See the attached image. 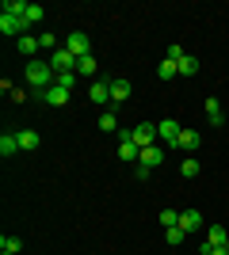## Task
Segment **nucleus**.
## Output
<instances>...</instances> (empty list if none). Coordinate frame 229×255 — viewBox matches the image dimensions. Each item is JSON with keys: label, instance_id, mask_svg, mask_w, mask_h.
<instances>
[{"label": "nucleus", "instance_id": "bb28decb", "mask_svg": "<svg viewBox=\"0 0 229 255\" xmlns=\"http://www.w3.org/2000/svg\"><path fill=\"white\" fill-rule=\"evenodd\" d=\"M184 236H187V233L180 229V225H172V229H164V240H168L172 248H176V244H184Z\"/></svg>", "mask_w": 229, "mask_h": 255}, {"label": "nucleus", "instance_id": "f3484780", "mask_svg": "<svg viewBox=\"0 0 229 255\" xmlns=\"http://www.w3.org/2000/svg\"><path fill=\"white\" fill-rule=\"evenodd\" d=\"M19 149L23 152H34V149H38V133H34V129H19Z\"/></svg>", "mask_w": 229, "mask_h": 255}, {"label": "nucleus", "instance_id": "f03ea898", "mask_svg": "<svg viewBox=\"0 0 229 255\" xmlns=\"http://www.w3.org/2000/svg\"><path fill=\"white\" fill-rule=\"evenodd\" d=\"M157 133H161V141L168 145V149H180V133H184V126H180L176 118H161Z\"/></svg>", "mask_w": 229, "mask_h": 255}, {"label": "nucleus", "instance_id": "4468645a", "mask_svg": "<svg viewBox=\"0 0 229 255\" xmlns=\"http://www.w3.org/2000/svg\"><path fill=\"white\" fill-rule=\"evenodd\" d=\"M15 46H19V53H27V57H31V61H34V53L42 50V42H38V38H34V34H23V38H19V42H15Z\"/></svg>", "mask_w": 229, "mask_h": 255}, {"label": "nucleus", "instance_id": "9d476101", "mask_svg": "<svg viewBox=\"0 0 229 255\" xmlns=\"http://www.w3.org/2000/svg\"><path fill=\"white\" fill-rule=\"evenodd\" d=\"M138 164H145V168H157V164H164L161 141H157V145H149V149H142V160H138Z\"/></svg>", "mask_w": 229, "mask_h": 255}, {"label": "nucleus", "instance_id": "f8f14e48", "mask_svg": "<svg viewBox=\"0 0 229 255\" xmlns=\"http://www.w3.org/2000/svg\"><path fill=\"white\" fill-rule=\"evenodd\" d=\"M199 225H203V213L199 210H184L180 213V229H184V233H195Z\"/></svg>", "mask_w": 229, "mask_h": 255}, {"label": "nucleus", "instance_id": "6e6552de", "mask_svg": "<svg viewBox=\"0 0 229 255\" xmlns=\"http://www.w3.org/2000/svg\"><path fill=\"white\" fill-rule=\"evenodd\" d=\"M88 96H92V103H111V80H92V88H88Z\"/></svg>", "mask_w": 229, "mask_h": 255}, {"label": "nucleus", "instance_id": "412c9836", "mask_svg": "<svg viewBox=\"0 0 229 255\" xmlns=\"http://www.w3.org/2000/svg\"><path fill=\"white\" fill-rule=\"evenodd\" d=\"M157 76H161V80H172V76H180V65L164 57V61H161V69H157Z\"/></svg>", "mask_w": 229, "mask_h": 255}, {"label": "nucleus", "instance_id": "20e7f679", "mask_svg": "<svg viewBox=\"0 0 229 255\" xmlns=\"http://www.w3.org/2000/svg\"><path fill=\"white\" fill-rule=\"evenodd\" d=\"M50 69H54V73H76V57L61 46V50L50 53Z\"/></svg>", "mask_w": 229, "mask_h": 255}, {"label": "nucleus", "instance_id": "2eb2a0df", "mask_svg": "<svg viewBox=\"0 0 229 255\" xmlns=\"http://www.w3.org/2000/svg\"><path fill=\"white\" fill-rule=\"evenodd\" d=\"M0 152H4V156H15V152H19V133H4V137H0Z\"/></svg>", "mask_w": 229, "mask_h": 255}, {"label": "nucleus", "instance_id": "f257e3e1", "mask_svg": "<svg viewBox=\"0 0 229 255\" xmlns=\"http://www.w3.org/2000/svg\"><path fill=\"white\" fill-rule=\"evenodd\" d=\"M23 76H27V84H31L38 96H42L46 88H54V80H57V73L50 69V61H27Z\"/></svg>", "mask_w": 229, "mask_h": 255}, {"label": "nucleus", "instance_id": "423d86ee", "mask_svg": "<svg viewBox=\"0 0 229 255\" xmlns=\"http://www.w3.org/2000/svg\"><path fill=\"white\" fill-rule=\"evenodd\" d=\"M0 31L8 34V38H11V34H19V38H23V34H27V23H23L19 15H4V11H0Z\"/></svg>", "mask_w": 229, "mask_h": 255}, {"label": "nucleus", "instance_id": "6ab92c4d", "mask_svg": "<svg viewBox=\"0 0 229 255\" xmlns=\"http://www.w3.org/2000/svg\"><path fill=\"white\" fill-rule=\"evenodd\" d=\"M99 129H103V133H119V122H115V111H103V115H99Z\"/></svg>", "mask_w": 229, "mask_h": 255}, {"label": "nucleus", "instance_id": "ddd939ff", "mask_svg": "<svg viewBox=\"0 0 229 255\" xmlns=\"http://www.w3.org/2000/svg\"><path fill=\"white\" fill-rule=\"evenodd\" d=\"M119 160H126V164H138V160H142V149H138L134 141H119Z\"/></svg>", "mask_w": 229, "mask_h": 255}, {"label": "nucleus", "instance_id": "2f4dec72", "mask_svg": "<svg viewBox=\"0 0 229 255\" xmlns=\"http://www.w3.org/2000/svg\"><path fill=\"white\" fill-rule=\"evenodd\" d=\"M0 255H15V252H0Z\"/></svg>", "mask_w": 229, "mask_h": 255}, {"label": "nucleus", "instance_id": "cd10ccee", "mask_svg": "<svg viewBox=\"0 0 229 255\" xmlns=\"http://www.w3.org/2000/svg\"><path fill=\"white\" fill-rule=\"evenodd\" d=\"M164 57L180 65V57H187V53H184V46H180V42H168V50H164Z\"/></svg>", "mask_w": 229, "mask_h": 255}, {"label": "nucleus", "instance_id": "4be33fe9", "mask_svg": "<svg viewBox=\"0 0 229 255\" xmlns=\"http://www.w3.org/2000/svg\"><path fill=\"white\" fill-rule=\"evenodd\" d=\"M42 15H46V11H42V4H27V11H23V23L31 27V23H38Z\"/></svg>", "mask_w": 229, "mask_h": 255}, {"label": "nucleus", "instance_id": "0eeeda50", "mask_svg": "<svg viewBox=\"0 0 229 255\" xmlns=\"http://www.w3.org/2000/svg\"><path fill=\"white\" fill-rule=\"evenodd\" d=\"M130 99V80H122V76H115L111 80V107H119Z\"/></svg>", "mask_w": 229, "mask_h": 255}, {"label": "nucleus", "instance_id": "a878e982", "mask_svg": "<svg viewBox=\"0 0 229 255\" xmlns=\"http://www.w3.org/2000/svg\"><path fill=\"white\" fill-rule=\"evenodd\" d=\"M19 248H23V240H19V236H8V233L0 236V252H19Z\"/></svg>", "mask_w": 229, "mask_h": 255}, {"label": "nucleus", "instance_id": "7ed1b4c3", "mask_svg": "<svg viewBox=\"0 0 229 255\" xmlns=\"http://www.w3.org/2000/svg\"><path fill=\"white\" fill-rule=\"evenodd\" d=\"M157 137H161V133H157V126H153V122L134 126V133H130V141L138 145V149H149V145H157Z\"/></svg>", "mask_w": 229, "mask_h": 255}, {"label": "nucleus", "instance_id": "aec40b11", "mask_svg": "<svg viewBox=\"0 0 229 255\" xmlns=\"http://www.w3.org/2000/svg\"><path fill=\"white\" fill-rule=\"evenodd\" d=\"M199 168H203V164H199L195 156H187L184 164H180V175H184V179H195V175H199Z\"/></svg>", "mask_w": 229, "mask_h": 255}, {"label": "nucleus", "instance_id": "c756f323", "mask_svg": "<svg viewBox=\"0 0 229 255\" xmlns=\"http://www.w3.org/2000/svg\"><path fill=\"white\" fill-rule=\"evenodd\" d=\"M161 225H164V229L180 225V213H176V210H161Z\"/></svg>", "mask_w": 229, "mask_h": 255}, {"label": "nucleus", "instance_id": "39448f33", "mask_svg": "<svg viewBox=\"0 0 229 255\" xmlns=\"http://www.w3.org/2000/svg\"><path fill=\"white\" fill-rule=\"evenodd\" d=\"M65 50L73 53L76 61H80V57H88V53H92V42H88L84 31H73V34H69V42H65Z\"/></svg>", "mask_w": 229, "mask_h": 255}, {"label": "nucleus", "instance_id": "b1692460", "mask_svg": "<svg viewBox=\"0 0 229 255\" xmlns=\"http://www.w3.org/2000/svg\"><path fill=\"white\" fill-rule=\"evenodd\" d=\"M199 73V61L187 53V57H180V76H195Z\"/></svg>", "mask_w": 229, "mask_h": 255}, {"label": "nucleus", "instance_id": "c85d7f7f", "mask_svg": "<svg viewBox=\"0 0 229 255\" xmlns=\"http://www.w3.org/2000/svg\"><path fill=\"white\" fill-rule=\"evenodd\" d=\"M57 88H65V92H73V84H76V73H57V80H54Z\"/></svg>", "mask_w": 229, "mask_h": 255}, {"label": "nucleus", "instance_id": "393cba45", "mask_svg": "<svg viewBox=\"0 0 229 255\" xmlns=\"http://www.w3.org/2000/svg\"><path fill=\"white\" fill-rule=\"evenodd\" d=\"M96 69H99V65H96V57H92V53L76 61V73H84V76H92V73H96Z\"/></svg>", "mask_w": 229, "mask_h": 255}, {"label": "nucleus", "instance_id": "dca6fc26", "mask_svg": "<svg viewBox=\"0 0 229 255\" xmlns=\"http://www.w3.org/2000/svg\"><path fill=\"white\" fill-rule=\"evenodd\" d=\"M180 149H184L187 156L199 149V133H195V129H184V133H180Z\"/></svg>", "mask_w": 229, "mask_h": 255}, {"label": "nucleus", "instance_id": "7c9ffc66", "mask_svg": "<svg viewBox=\"0 0 229 255\" xmlns=\"http://www.w3.org/2000/svg\"><path fill=\"white\" fill-rule=\"evenodd\" d=\"M38 42H42V50H61V46H57V38H54L50 31H46V34H38Z\"/></svg>", "mask_w": 229, "mask_h": 255}, {"label": "nucleus", "instance_id": "1a4fd4ad", "mask_svg": "<svg viewBox=\"0 0 229 255\" xmlns=\"http://www.w3.org/2000/svg\"><path fill=\"white\" fill-rule=\"evenodd\" d=\"M38 99H42V103H50V107H65V103H69V92L54 84V88H46V92H42Z\"/></svg>", "mask_w": 229, "mask_h": 255}, {"label": "nucleus", "instance_id": "5701e85b", "mask_svg": "<svg viewBox=\"0 0 229 255\" xmlns=\"http://www.w3.org/2000/svg\"><path fill=\"white\" fill-rule=\"evenodd\" d=\"M23 11H27V0H4V15H19L23 19Z\"/></svg>", "mask_w": 229, "mask_h": 255}, {"label": "nucleus", "instance_id": "a211bd4d", "mask_svg": "<svg viewBox=\"0 0 229 255\" xmlns=\"http://www.w3.org/2000/svg\"><path fill=\"white\" fill-rule=\"evenodd\" d=\"M207 118H210V126H222V122H226V115H222V103H218V99H207Z\"/></svg>", "mask_w": 229, "mask_h": 255}, {"label": "nucleus", "instance_id": "9b49d317", "mask_svg": "<svg viewBox=\"0 0 229 255\" xmlns=\"http://www.w3.org/2000/svg\"><path fill=\"white\" fill-rule=\"evenodd\" d=\"M207 244H210V248H229V229L210 225V229H207Z\"/></svg>", "mask_w": 229, "mask_h": 255}]
</instances>
